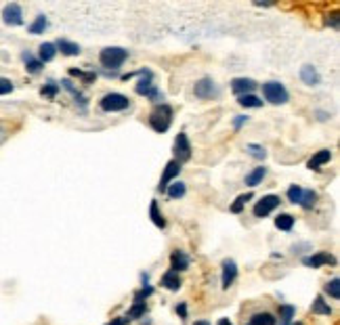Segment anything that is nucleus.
<instances>
[{"label":"nucleus","mask_w":340,"mask_h":325,"mask_svg":"<svg viewBox=\"0 0 340 325\" xmlns=\"http://www.w3.org/2000/svg\"><path fill=\"white\" fill-rule=\"evenodd\" d=\"M173 117H175V111L168 103H158L154 107V111L149 113V126L154 128L156 132H166L173 124Z\"/></svg>","instance_id":"obj_1"},{"label":"nucleus","mask_w":340,"mask_h":325,"mask_svg":"<svg viewBox=\"0 0 340 325\" xmlns=\"http://www.w3.org/2000/svg\"><path fill=\"white\" fill-rule=\"evenodd\" d=\"M128 59V50L120 48V46H107L101 50V55H99V61L103 67H107V70H118L124 61Z\"/></svg>","instance_id":"obj_2"},{"label":"nucleus","mask_w":340,"mask_h":325,"mask_svg":"<svg viewBox=\"0 0 340 325\" xmlns=\"http://www.w3.org/2000/svg\"><path fill=\"white\" fill-rule=\"evenodd\" d=\"M263 95L269 103H273V105H284V103H288V99H290V95H288V91L281 82H265Z\"/></svg>","instance_id":"obj_3"},{"label":"nucleus","mask_w":340,"mask_h":325,"mask_svg":"<svg viewBox=\"0 0 340 325\" xmlns=\"http://www.w3.org/2000/svg\"><path fill=\"white\" fill-rule=\"evenodd\" d=\"M143 76V80H139V84L134 86V91H137V95H145L147 99L156 101V103H160V101H164V95L156 88V84L151 82V72L149 70H141L139 72Z\"/></svg>","instance_id":"obj_4"},{"label":"nucleus","mask_w":340,"mask_h":325,"mask_svg":"<svg viewBox=\"0 0 340 325\" xmlns=\"http://www.w3.org/2000/svg\"><path fill=\"white\" fill-rule=\"evenodd\" d=\"M99 107L107 111V113H114V111H124L130 107V101L128 97L120 95V93H107L103 99L99 101Z\"/></svg>","instance_id":"obj_5"},{"label":"nucleus","mask_w":340,"mask_h":325,"mask_svg":"<svg viewBox=\"0 0 340 325\" xmlns=\"http://www.w3.org/2000/svg\"><path fill=\"white\" fill-rule=\"evenodd\" d=\"M175 160L179 164L191 160V143H189V139H187L185 132H179L177 139H175Z\"/></svg>","instance_id":"obj_6"},{"label":"nucleus","mask_w":340,"mask_h":325,"mask_svg":"<svg viewBox=\"0 0 340 325\" xmlns=\"http://www.w3.org/2000/svg\"><path fill=\"white\" fill-rule=\"evenodd\" d=\"M179 172H181V164H179L177 160H170V162L166 164V168H164V172H162V179H160V185H158V191L166 193L168 185L179 176Z\"/></svg>","instance_id":"obj_7"},{"label":"nucleus","mask_w":340,"mask_h":325,"mask_svg":"<svg viewBox=\"0 0 340 325\" xmlns=\"http://www.w3.org/2000/svg\"><path fill=\"white\" fill-rule=\"evenodd\" d=\"M279 195H265L257 206H254V216L257 218H265V216H269L271 212H273L277 206H279Z\"/></svg>","instance_id":"obj_8"},{"label":"nucleus","mask_w":340,"mask_h":325,"mask_svg":"<svg viewBox=\"0 0 340 325\" xmlns=\"http://www.w3.org/2000/svg\"><path fill=\"white\" fill-rule=\"evenodd\" d=\"M3 21L11 27H17L23 23V9L17 5V3H11L3 9Z\"/></svg>","instance_id":"obj_9"},{"label":"nucleus","mask_w":340,"mask_h":325,"mask_svg":"<svg viewBox=\"0 0 340 325\" xmlns=\"http://www.w3.org/2000/svg\"><path fill=\"white\" fill-rule=\"evenodd\" d=\"M193 93H195V97H200V99H212V97L218 95V88H216V84H214L210 78H202V80L195 82Z\"/></svg>","instance_id":"obj_10"},{"label":"nucleus","mask_w":340,"mask_h":325,"mask_svg":"<svg viewBox=\"0 0 340 325\" xmlns=\"http://www.w3.org/2000/svg\"><path fill=\"white\" fill-rule=\"evenodd\" d=\"M302 264L304 267H313V269H319L324 264H336V258L328 252H315L311 256H304L302 258Z\"/></svg>","instance_id":"obj_11"},{"label":"nucleus","mask_w":340,"mask_h":325,"mask_svg":"<svg viewBox=\"0 0 340 325\" xmlns=\"http://www.w3.org/2000/svg\"><path fill=\"white\" fill-rule=\"evenodd\" d=\"M235 277H237V264H235V260H231V258L223 260V275H220V287H223V289H229V287L233 285Z\"/></svg>","instance_id":"obj_12"},{"label":"nucleus","mask_w":340,"mask_h":325,"mask_svg":"<svg viewBox=\"0 0 340 325\" xmlns=\"http://www.w3.org/2000/svg\"><path fill=\"white\" fill-rule=\"evenodd\" d=\"M257 88V82L254 80H250V78H235V80H231V91L235 93V95H252V91Z\"/></svg>","instance_id":"obj_13"},{"label":"nucleus","mask_w":340,"mask_h":325,"mask_svg":"<svg viewBox=\"0 0 340 325\" xmlns=\"http://www.w3.org/2000/svg\"><path fill=\"white\" fill-rule=\"evenodd\" d=\"M189 264H191L189 256H187L185 252H181V250L173 252V256H170V271L181 273V271H187V269H189Z\"/></svg>","instance_id":"obj_14"},{"label":"nucleus","mask_w":340,"mask_h":325,"mask_svg":"<svg viewBox=\"0 0 340 325\" xmlns=\"http://www.w3.org/2000/svg\"><path fill=\"white\" fill-rule=\"evenodd\" d=\"M181 285H183V279H181L179 273L166 271L162 275V287H166L168 292H177V289H181Z\"/></svg>","instance_id":"obj_15"},{"label":"nucleus","mask_w":340,"mask_h":325,"mask_svg":"<svg viewBox=\"0 0 340 325\" xmlns=\"http://www.w3.org/2000/svg\"><path fill=\"white\" fill-rule=\"evenodd\" d=\"M300 80L307 84V86H317V84L321 82L319 72L315 70L313 65H302V67H300Z\"/></svg>","instance_id":"obj_16"},{"label":"nucleus","mask_w":340,"mask_h":325,"mask_svg":"<svg viewBox=\"0 0 340 325\" xmlns=\"http://www.w3.org/2000/svg\"><path fill=\"white\" fill-rule=\"evenodd\" d=\"M55 46L61 50V55H65V57H76V55H80V53H82L80 44L70 42V40H65V38H59V40L55 42Z\"/></svg>","instance_id":"obj_17"},{"label":"nucleus","mask_w":340,"mask_h":325,"mask_svg":"<svg viewBox=\"0 0 340 325\" xmlns=\"http://www.w3.org/2000/svg\"><path fill=\"white\" fill-rule=\"evenodd\" d=\"M55 55H57L55 42H42V44H40V48H38V61H40L42 65L48 63V61H53Z\"/></svg>","instance_id":"obj_18"},{"label":"nucleus","mask_w":340,"mask_h":325,"mask_svg":"<svg viewBox=\"0 0 340 325\" xmlns=\"http://www.w3.org/2000/svg\"><path fill=\"white\" fill-rule=\"evenodd\" d=\"M332 160V151L330 149H321V151H317L315 153V156L309 160V168L311 170H321V166H324V164H328Z\"/></svg>","instance_id":"obj_19"},{"label":"nucleus","mask_w":340,"mask_h":325,"mask_svg":"<svg viewBox=\"0 0 340 325\" xmlns=\"http://www.w3.org/2000/svg\"><path fill=\"white\" fill-rule=\"evenodd\" d=\"M21 59H23L25 70H27L30 74H38V72L42 70V63H40L36 57H34V55L30 53V50H23V53H21Z\"/></svg>","instance_id":"obj_20"},{"label":"nucleus","mask_w":340,"mask_h":325,"mask_svg":"<svg viewBox=\"0 0 340 325\" xmlns=\"http://www.w3.org/2000/svg\"><path fill=\"white\" fill-rule=\"evenodd\" d=\"M265 176H267V168H265V166H259V168H254L252 172L246 176V185H248V187H259Z\"/></svg>","instance_id":"obj_21"},{"label":"nucleus","mask_w":340,"mask_h":325,"mask_svg":"<svg viewBox=\"0 0 340 325\" xmlns=\"http://www.w3.org/2000/svg\"><path fill=\"white\" fill-rule=\"evenodd\" d=\"M149 216H151V222H154L158 229H164V227H166V218H164L162 212H160L158 201H151V203H149Z\"/></svg>","instance_id":"obj_22"},{"label":"nucleus","mask_w":340,"mask_h":325,"mask_svg":"<svg viewBox=\"0 0 340 325\" xmlns=\"http://www.w3.org/2000/svg\"><path fill=\"white\" fill-rule=\"evenodd\" d=\"M311 311H313L315 315H326V317H330V315H332V306L324 300V296H317V298L313 300V304H311Z\"/></svg>","instance_id":"obj_23"},{"label":"nucleus","mask_w":340,"mask_h":325,"mask_svg":"<svg viewBox=\"0 0 340 325\" xmlns=\"http://www.w3.org/2000/svg\"><path fill=\"white\" fill-rule=\"evenodd\" d=\"M185 193H187V187H185V183H181V181L168 185V189H166V195H168L170 199H181Z\"/></svg>","instance_id":"obj_24"},{"label":"nucleus","mask_w":340,"mask_h":325,"mask_svg":"<svg viewBox=\"0 0 340 325\" xmlns=\"http://www.w3.org/2000/svg\"><path fill=\"white\" fill-rule=\"evenodd\" d=\"M294 315H296V309L292 304H281L279 306V321H281V325H290Z\"/></svg>","instance_id":"obj_25"},{"label":"nucleus","mask_w":340,"mask_h":325,"mask_svg":"<svg viewBox=\"0 0 340 325\" xmlns=\"http://www.w3.org/2000/svg\"><path fill=\"white\" fill-rule=\"evenodd\" d=\"M48 27V19H46V15H38L36 19H34L27 27L30 34H44V29Z\"/></svg>","instance_id":"obj_26"},{"label":"nucleus","mask_w":340,"mask_h":325,"mask_svg":"<svg viewBox=\"0 0 340 325\" xmlns=\"http://www.w3.org/2000/svg\"><path fill=\"white\" fill-rule=\"evenodd\" d=\"M250 323H252V325H275L277 319L271 315V313H257V315H252Z\"/></svg>","instance_id":"obj_27"},{"label":"nucleus","mask_w":340,"mask_h":325,"mask_svg":"<svg viewBox=\"0 0 340 325\" xmlns=\"http://www.w3.org/2000/svg\"><path fill=\"white\" fill-rule=\"evenodd\" d=\"M275 227H277L279 231H292V227H294V216H292V214H279V216L275 218Z\"/></svg>","instance_id":"obj_28"},{"label":"nucleus","mask_w":340,"mask_h":325,"mask_svg":"<svg viewBox=\"0 0 340 325\" xmlns=\"http://www.w3.org/2000/svg\"><path fill=\"white\" fill-rule=\"evenodd\" d=\"M145 311H147V304H145V302H134V304H132V309H130L128 315H126V321L130 323V321H134V319L143 317Z\"/></svg>","instance_id":"obj_29"},{"label":"nucleus","mask_w":340,"mask_h":325,"mask_svg":"<svg viewBox=\"0 0 340 325\" xmlns=\"http://www.w3.org/2000/svg\"><path fill=\"white\" fill-rule=\"evenodd\" d=\"M237 103L242 107H261L263 105V99H259L257 95H242L237 99Z\"/></svg>","instance_id":"obj_30"},{"label":"nucleus","mask_w":340,"mask_h":325,"mask_svg":"<svg viewBox=\"0 0 340 325\" xmlns=\"http://www.w3.org/2000/svg\"><path fill=\"white\" fill-rule=\"evenodd\" d=\"M315 201H317V193L315 191H302V197H300V203L298 206H302L304 210H311L315 206Z\"/></svg>","instance_id":"obj_31"},{"label":"nucleus","mask_w":340,"mask_h":325,"mask_svg":"<svg viewBox=\"0 0 340 325\" xmlns=\"http://www.w3.org/2000/svg\"><path fill=\"white\" fill-rule=\"evenodd\" d=\"M326 294L332 296L334 300L340 298V279H338V277H334V279H330V281L326 283Z\"/></svg>","instance_id":"obj_32"},{"label":"nucleus","mask_w":340,"mask_h":325,"mask_svg":"<svg viewBox=\"0 0 340 325\" xmlns=\"http://www.w3.org/2000/svg\"><path fill=\"white\" fill-rule=\"evenodd\" d=\"M57 93H59V84L53 82V80H48L44 86H42V91H40V95H42V97H48V99H55Z\"/></svg>","instance_id":"obj_33"},{"label":"nucleus","mask_w":340,"mask_h":325,"mask_svg":"<svg viewBox=\"0 0 340 325\" xmlns=\"http://www.w3.org/2000/svg\"><path fill=\"white\" fill-rule=\"evenodd\" d=\"M250 199H252V193H244V195H240V197L235 199L233 206H231V212H233V214H240V212L244 210V206H246V201H250Z\"/></svg>","instance_id":"obj_34"},{"label":"nucleus","mask_w":340,"mask_h":325,"mask_svg":"<svg viewBox=\"0 0 340 325\" xmlns=\"http://www.w3.org/2000/svg\"><path fill=\"white\" fill-rule=\"evenodd\" d=\"M302 187L300 185H290V189H288V199L292 203H300V197H302Z\"/></svg>","instance_id":"obj_35"},{"label":"nucleus","mask_w":340,"mask_h":325,"mask_svg":"<svg viewBox=\"0 0 340 325\" xmlns=\"http://www.w3.org/2000/svg\"><path fill=\"white\" fill-rule=\"evenodd\" d=\"M246 151L250 153V156H252V158H257V160H263V158L267 156V151H265V147H263V145H254V143L246 145Z\"/></svg>","instance_id":"obj_36"},{"label":"nucleus","mask_w":340,"mask_h":325,"mask_svg":"<svg viewBox=\"0 0 340 325\" xmlns=\"http://www.w3.org/2000/svg\"><path fill=\"white\" fill-rule=\"evenodd\" d=\"M151 294H154V287H151V285H143V287L139 289V292L134 294V302H145Z\"/></svg>","instance_id":"obj_37"},{"label":"nucleus","mask_w":340,"mask_h":325,"mask_svg":"<svg viewBox=\"0 0 340 325\" xmlns=\"http://www.w3.org/2000/svg\"><path fill=\"white\" fill-rule=\"evenodd\" d=\"M13 82L9 80V78H0V95H9V93H13Z\"/></svg>","instance_id":"obj_38"},{"label":"nucleus","mask_w":340,"mask_h":325,"mask_svg":"<svg viewBox=\"0 0 340 325\" xmlns=\"http://www.w3.org/2000/svg\"><path fill=\"white\" fill-rule=\"evenodd\" d=\"M246 122H248V115H237V117L233 120V128H235V130H240Z\"/></svg>","instance_id":"obj_39"},{"label":"nucleus","mask_w":340,"mask_h":325,"mask_svg":"<svg viewBox=\"0 0 340 325\" xmlns=\"http://www.w3.org/2000/svg\"><path fill=\"white\" fill-rule=\"evenodd\" d=\"M177 313H179V317H181V319H187V304H185V302H179Z\"/></svg>","instance_id":"obj_40"},{"label":"nucleus","mask_w":340,"mask_h":325,"mask_svg":"<svg viewBox=\"0 0 340 325\" xmlns=\"http://www.w3.org/2000/svg\"><path fill=\"white\" fill-rule=\"evenodd\" d=\"M128 321H126V317H118V319H111L109 323H105V325H126Z\"/></svg>","instance_id":"obj_41"},{"label":"nucleus","mask_w":340,"mask_h":325,"mask_svg":"<svg viewBox=\"0 0 340 325\" xmlns=\"http://www.w3.org/2000/svg\"><path fill=\"white\" fill-rule=\"evenodd\" d=\"M61 84H63V88H65V91H70V93H76V88H74V84H72L70 80H63Z\"/></svg>","instance_id":"obj_42"},{"label":"nucleus","mask_w":340,"mask_h":325,"mask_svg":"<svg viewBox=\"0 0 340 325\" xmlns=\"http://www.w3.org/2000/svg\"><path fill=\"white\" fill-rule=\"evenodd\" d=\"M218 325H231V321H229V319H220Z\"/></svg>","instance_id":"obj_43"},{"label":"nucleus","mask_w":340,"mask_h":325,"mask_svg":"<svg viewBox=\"0 0 340 325\" xmlns=\"http://www.w3.org/2000/svg\"><path fill=\"white\" fill-rule=\"evenodd\" d=\"M193 325H210V323H208V321H195Z\"/></svg>","instance_id":"obj_44"},{"label":"nucleus","mask_w":340,"mask_h":325,"mask_svg":"<svg viewBox=\"0 0 340 325\" xmlns=\"http://www.w3.org/2000/svg\"><path fill=\"white\" fill-rule=\"evenodd\" d=\"M294 325H302V323H294Z\"/></svg>","instance_id":"obj_45"},{"label":"nucleus","mask_w":340,"mask_h":325,"mask_svg":"<svg viewBox=\"0 0 340 325\" xmlns=\"http://www.w3.org/2000/svg\"><path fill=\"white\" fill-rule=\"evenodd\" d=\"M248 325H252V323H248Z\"/></svg>","instance_id":"obj_46"}]
</instances>
